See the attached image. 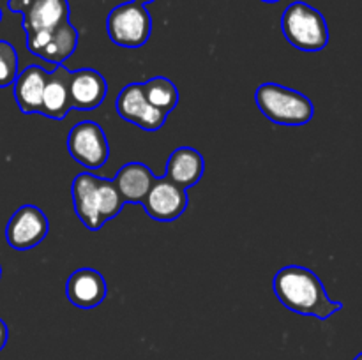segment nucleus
I'll return each instance as SVG.
<instances>
[{"instance_id":"nucleus-1","label":"nucleus","mask_w":362,"mask_h":360,"mask_svg":"<svg viewBox=\"0 0 362 360\" xmlns=\"http://www.w3.org/2000/svg\"><path fill=\"white\" fill-rule=\"evenodd\" d=\"M272 288L286 309L303 316L327 320L343 307L341 302L329 299L320 277L300 265H288L276 272Z\"/></svg>"},{"instance_id":"nucleus-12","label":"nucleus","mask_w":362,"mask_h":360,"mask_svg":"<svg viewBox=\"0 0 362 360\" xmlns=\"http://www.w3.org/2000/svg\"><path fill=\"white\" fill-rule=\"evenodd\" d=\"M108 85L101 73L94 69L71 71L69 95L71 106L78 112H92L99 108L106 97Z\"/></svg>"},{"instance_id":"nucleus-26","label":"nucleus","mask_w":362,"mask_h":360,"mask_svg":"<svg viewBox=\"0 0 362 360\" xmlns=\"http://www.w3.org/2000/svg\"><path fill=\"white\" fill-rule=\"evenodd\" d=\"M0 277H2V267H0Z\"/></svg>"},{"instance_id":"nucleus-16","label":"nucleus","mask_w":362,"mask_h":360,"mask_svg":"<svg viewBox=\"0 0 362 360\" xmlns=\"http://www.w3.org/2000/svg\"><path fill=\"white\" fill-rule=\"evenodd\" d=\"M46 76L48 73L39 66H28L18 73L13 87L14 99L21 113H41Z\"/></svg>"},{"instance_id":"nucleus-9","label":"nucleus","mask_w":362,"mask_h":360,"mask_svg":"<svg viewBox=\"0 0 362 360\" xmlns=\"http://www.w3.org/2000/svg\"><path fill=\"white\" fill-rule=\"evenodd\" d=\"M187 203H189V198H187L186 189L165 175L154 180L141 205L152 219L168 222L180 217L186 212Z\"/></svg>"},{"instance_id":"nucleus-4","label":"nucleus","mask_w":362,"mask_h":360,"mask_svg":"<svg viewBox=\"0 0 362 360\" xmlns=\"http://www.w3.org/2000/svg\"><path fill=\"white\" fill-rule=\"evenodd\" d=\"M106 32L112 42L122 48H141L152 32V18L140 2H124L106 18Z\"/></svg>"},{"instance_id":"nucleus-10","label":"nucleus","mask_w":362,"mask_h":360,"mask_svg":"<svg viewBox=\"0 0 362 360\" xmlns=\"http://www.w3.org/2000/svg\"><path fill=\"white\" fill-rule=\"evenodd\" d=\"M76 46L78 30L71 25V21H66L49 32L27 35L28 52L53 66H60L66 62L76 52Z\"/></svg>"},{"instance_id":"nucleus-24","label":"nucleus","mask_w":362,"mask_h":360,"mask_svg":"<svg viewBox=\"0 0 362 360\" xmlns=\"http://www.w3.org/2000/svg\"><path fill=\"white\" fill-rule=\"evenodd\" d=\"M354 360H362V353H359V355H357Z\"/></svg>"},{"instance_id":"nucleus-3","label":"nucleus","mask_w":362,"mask_h":360,"mask_svg":"<svg viewBox=\"0 0 362 360\" xmlns=\"http://www.w3.org/2000/svg\"><path fill=\"white\" fill-rule=\"evenodd\" d=\"M281 30L286 41L300 52H320L329 42V28L324 14L306 2H293L281 16Z\"/></svg>"},{"instance_id":"nucleus-18","label":"nucleus","mask_w":362,"mask_h":360,"mask_svg":"<svg viewBox=\"0 0 362 360\" xmlns=\"http://www.w3.org/2000/svg\"><path fill=\"white\" fill-rule=\"evenodd\" d=\"M141 87H144V94L147 101L154 108L165 112L166 115L172 113L177 108V104H179V90H177L175 83L170 78H151L148 81L141 83Z\"/></svg>"},{"instance_id":"nucleus-25","label":"nucleus","mask_w":362,"mask_h":360,"mask_svg":"<svg viewBox=\"0 0 362 360\" xmlns=\"http://www.w3.org/2000/svg\"><path fill=\"white\" fill-rule=\"evenodd\" d=\"M0 21H2V9H0Z\"/></svg>"},{"instance_id":"nucleus-22","label":"nucleus","mask_w":362,"mask_h":360,"mask_svg":"<svg viewBox=\"0 0 362 360\" xmlns=\"http://www.w3.org/2000/svg\"><path fill=\"white\" fill-rule=\"evenodd\" d=\"M134 2H140V4H151V2H154V0H134Z\"/></svg>"},{"instance_id":"nucleus-23","label":"nucleus","mask_w":362,"mask_h":360,"mask_svg":"<svg viewBox=\"0 0 362 360\" xmlns=\"http://www.w3.org/2000/svg\"><path fill=\"white\" fill-rule=\"evenodd\" d=\"M262 2H267V4H274V2H279V0H262Z\"/></svg>"},{"instance_id":"nucleus-21","label":"nucleus","mask_w":362,"mask_h":360,"mask_svg":"<svg viewBox=\"0 0 362 360\" xmlns=\"http://www.w3.org/2000/svg\"><path fill=\"white\" fill-rule=\"evenodd\" d=\"M7 337H9V330H7V325L4 323V320L0 318V352H2L4 346L7 344Z\"/></svg>"},{"instance_id":"nucleus-19","label":"nucleus","mask_w":362,"mask_h":360,"mask_svg":"<svg viewBox=\"0 0 362 360\" xmlns=\"http://www.w3.org/2000/svg\"><path fill=\"white\" fill-rule=\"evenodd\" d=\"M124 207V200L117 189L115 182L98 176V208L101 221L106 222L117 217Z\"/></svg>"},{"instance_id":"nucleus-11","label":"nucleus","mask_w":362,"mask_h":360,"mask_svg":"<svg viewBox=\"0 0 362 360\" xmlns=\"http://www.w3.org/2000/svg\"><path fill=\"white\" fill-rule=\"evenodd\" d=\"M108 286L101 272L94 268H78L66 282V296L78 309H94L106 299Z\"/></svg>"},{"instance_id":"nucleus-7","label":"nucleus","mask_w":362,"mask_h":360,"mask_svg":"<svg viewBox=\"0 0 362 360\" xmlns=\"http://www.w3.org/2000/svg\"><path fill=\"white\" fill-rule=\"evenodd\" d=\"M49 232L48 217L35 205H23L11 215L6 226V240L13 249L27 251L39 246Z\"/></svg>"},{"instance_id":"nucleus-14","label":"nucleus","mask_w":362,"mask_h":360,"mask_svg":"<svg viewBox=\"0 0 362 360\" xmlns=\"http://www.w3.org/2000/svg\"><path fill=\"white\" fill-rule=\"evenodd\" d=\"M69 76L71 71L64 64L55 66V69L48 73L45 94H42L41 115L53 120H62L73 109L69 95Z\"/></svg>"},{"instance_id":"nucleus-20","label":"nucleus","mask_w":362,"mask_h":360,"mask_svg":"<svg viewBox=\"0 0 362 360\" xmlns=\"http://www.w3.org/2000/svg\"><path fill=\"white\" fill-rule=\"evenodd\" d=\"M18 76V53L7 41H0V88L9 87Z\"/></svg>"},{"instance_id":"nucleus-13","label":"nucleus","mask_w":362,"mask_h":360,"mask_svg":"<svg viewBox=\"0 0 362 360\" xmlns=\"http://www.w3.org/2000/svg\"><path fill=\"white\" fill-rule=\"evenodd\" d=\"M73 205L78 219L90 232H98L105 226L98 208V176L94 173H78L73 180Z\"/></svg>"},{"instance_id":"nucleus-6","label":"nucleus","mask_w":362,"mask_h":360,"mask_svg":"<svg viewBox=\"0 0 362 360\" xmlns=\"http://www.w3.org/2000/svg\"><path fill=\"white\" fill-rule=\"evenodd\" d=\"M7 9L23 16L21 27L27 35L60 27L71 13L67 0H7Z\"/></svg>"},{"instance_id":"nucleus-8","label":"nucleus","mask_w":362,"mask_h":360,"mask_svg":"<svg viewBox=\"0 0 362 360\" xmlns=\"http://www.w3.org/2000/svg\"><path fill=\"white\" fill-rule=\"evenodd\" d=\"M117 113L120 119L127 120L129 124H134L144 131H158L165 126L166 113L161 109L154 108L147 101L144 94L141 83H129L119 92L115 101Z\"/></svg>"},{"instance_id":"nucleus-17","label":"nucleus","mask_w":362,"mask_h":360,"mask_svg":"<svg viewBox=\"0 0 362 360\" xmlns=\"http://www.w3.org/2000/svg\"><path fill=\"white\" fill-rule=\"evenodd\" d=\"M204 155L197 148L179 147L168 157L165 175L168 179H172L175 184H179L180 187L187 189V187L200 182L202 175H204Z\"/></svg>"},{"instance_id":"nucleus-2","label":"nucleus","mask_w":362,"mask_h":360,"mask_svg":"<svg viewBox=\"0 0 362 360\" xmlns=\"http://www.w3.org/2000/svg\"><path fill=\"white\" fill-rule=\"evenodd\" d=\"M255 101L262 115L278 126H306L315 115L308 95L278 83H262L255 92Z\"/></svg>"},{"instance_id":"nucleus-5","label":"nucleus","mask_w":362,"mask_h":360,"mask_svg":"<svg viewBox=\"0 0 362 360\" xmlns=\"http://www.w3.org/2000/svg\"><path fill=\"white\" fill-rule=\"evenodd\" d=\"M67 150L71 157L87 169H99L106 164L110 155L108 140L94 120L78 122L67 136Z\"/></svg>"},{"instance_id":"nucleus-15","label":"nucleus","mask_w":362,"mask_h":360,"mask_svg":"<svg viewBox=\"0 0 362 360\" xmlns=\"http://www.w3.org/2000/svg\"><path fill=\"white\" fill-rule=\"evenodd\" d=\"M158 176L144 164V162H127L117 172L115 182L124 203H144L151 191L152 184Z\"/></svg>"}]
</instances>
